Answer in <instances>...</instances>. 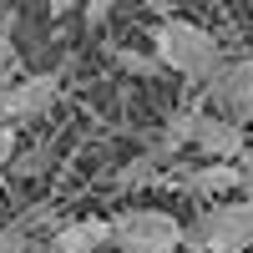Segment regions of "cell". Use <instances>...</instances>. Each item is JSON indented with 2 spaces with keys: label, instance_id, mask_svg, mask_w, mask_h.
Instances as JSON below:
<instances>
[{
  "label": "cell",
  "instance_id": "cell-11",
  "mask_svg": "<svg viewBox=\"0 0 253 253\" xmlns=\"http://www.w3.org/2000/svg\"><path fill=\"white\" fill-rule=\"evenodd\" d=\"M112 61H117V66H126V71H137V76H152V71H157V61H152V56L126 51V46H112Z\"/></svg>",
  "mask_w": 253,
  "mask_h": 253
},
{
  "label": "cell",
  "instance_id": "cell-12",
  "mask_svg": "<svg viewBox=\"0 0 253 253\" xmlns=\"http://www.w3.org/2000/svg\"><path fill=\"white\" fill-rule=\"evenodd\" d=\"M15 162V126H0V172Z\"/></svg>",
  "mask_w": 253,
  "mask_h": 253
},
{
  "label": "cell",
  "instance_id": "cell-15",
  "mask_svg": "<svg viewBox=\"0 0 253 253\" xmlns=\"http://www.w3.org/2000/svg\"><path fill=\"white\" fill-rule=\"evenodd\" d=\"M248 253H253V248H248Z\"/></svg>",
  "mask_w": 253,
  "mask_h": 253
},
{
  "label": "cell",
  "instance_id": "cell-13",
  "mask_svg": "<svg viewBox=\"0 0 253 253\" xmlns=\"http://www.w3.org/2000/svg\"><path fill=\"white\" fill-rule=\"evenodd\" d=\"M107 20V5H86V26H101Z\"/></svg>",
  "mask_w": 253,
  "mask_h": 253
},
{
  "label": "cell",
  "instance_id": "cell-4",
  "mask_svg": "<svg viewBox=\"0 0 253 253\" xmlns=\"http://www.w3.org/2000/svg\"><path fill=\"white\" fill-rule=\"evenodd\" d=\"M61 101V71H31V76H10L0 71V126H26L41 122Z\"/></svg>",
  "mask_w": 253,
  "mask_h": 253
},
{
  "label": "cell",
  "instance_id": "cell-3",
  "mask_svg": "<svg viewBox=\"0 0 253 253\" xmlns=\"http://www.w3.org/2000/svg\"><path fill=\"white\" fill-rule=\"evenodd\" d=\"M107 228L122 253H177L182 248V223L167 208H122L117 218H107Z\"/></svg>",
  "mask_w": 253,
  "mask_h": 253
},
{
  "label": "cell",
  "instance_id": "cell-1",
  "mask_svg": "<svg viewBox=\"0 0 253 253\" xmlns=\"http://www.w3.org/2000/svg\"><path fill=\"white\" fill-rule=\"evenodd\" d=\"M152 61L167 66V71H177L182 81H193V86H208V81L223 71V46H218V36L208 26H198V20L167 15L152 31Z\"/></svg>",
  "mask_w": 253,
  "mask_h": 253
},
{
  "label": "cell",
  "instance_id": "cell-9",
  "mask_svg": "<svg viewBox=\"0 0 253 253\" xmlns=\"http://www.w3.org/2000/svg\"><path fill=\"white\" fill-rule=\"evenodd\" d=\"M157 167H162V157H157V152H142L137 162H126L122 172L112 177V187H142V182H152V177H157Z\"/></svg>",
  "mask_w": 253,
  "mask_h": 253
},
{
  "label": "cell",
  "instance_id": "cell-14",
  "mask_svg": "<svg viewBox=\"0 0 253 253\" xmlns=\"http://www.w3.org/2000/svg\"><path fill=\"white\" fill-rule=\"evenodd\" d=\"M243 203L253 208V172H248V182H243Z\"/></svg>",
  "mask_w": 253,
  "mask_h": 253
},
{
  "label": "cell",
  "instance_id": "cell-2",
  "mask_svg": "<svg viewBox=\"0 0 253 253\" xmlns=\"http://www.w3.org/2000/svg\"><path fill=\"white\" fill-rule=\"evenodd\" d=\"M182 248L193 253H248L253 248V208L238 203H213L193 223H182Z\"/></svg>",
  "mask_w": 253,
  "mask_h": 253
},
{
  "label": "cell",
  "instance_id": "cell-7",
  "mask_svg": "<svg viewBox=\"0 0 253 253\" xmlns=\"http://www.w3.org/2000/svg\"><path fill=\"white\" fill-rule=\"evenodd\" d=\"M172 182L182 193H193V198H223V193H238L248 182V172L233 167V162H193L182 172H172Z\"/></svg>",
  "mask_w": 253,
  "mask_h": 253
},
{
  "label": "cell",
  "instance_id": "cell-6",
  "mask_svg": "<svg viewBox=\"0 0 253 253\" xmlns=\"http://www.w3.org/2000/svg\"><path fill=\"white\" fill-rule=\"evenodd\" d=\"M107 243H112L107 218H71V223H56L41 238V253H101Z\"/></svg>",
  "mask_w": 253,
  "mask_h": 253
},
{
  "label": "cell",
  "instance_id": "cell-8",
  "mask_svg": "<svg viewBox=\"0 0 253 253\" xmlns=\"http://www.w3.org/2000/svg\"><path fill=\"white\" fill-rule=\"evenodd\" d=\"M193 147L208 162H233V157L248 152V126H233V122H223L213 112H203L198 117V132H193Z\"/></svg>",
  "mask_w": 253,
  "mask_h": 253
},
{
  "label": "cell",
  "instance_id": "cell-5",
  "mask_svg": "<svg viewBox=\"0 0 253 253\" xmlns=\"http://www.w3.org/2000/svg\"><path fill=\"white\" fill-rule=\"evenodd\" d=\"M208 101H213V117L233 122V126H248L253 122V56H238V61H223V71L208 81Z\"/></svg>",
  "mask_w": 253,
  "mask_h": 253
},
{
  "label": "cell",
  "instance_id": "cell-10",
  "mask_svg": "<svg viewBox=\"0 0 253 253\" xmlns=\"http://www.w3.org/2000/svg\"><path fill=\"white\" fill-rule=\"evenodd\" d=\"M0 253H36V238L26 233V228H20L15 218L0 228Z\"/></svg>",
  "mask_w": 253,
  "mask_h": 253
}]
</instances>
